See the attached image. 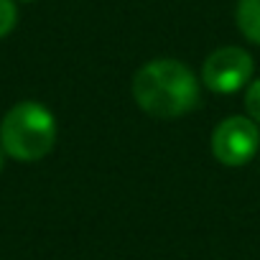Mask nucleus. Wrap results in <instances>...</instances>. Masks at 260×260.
Instances as JSON below:
<instances>
[{
	"label": "nucleus",
	"instance_id": "nucleus-1",
	"mask_svg": "<svg viewBox=\"0 0 260 260\" xmlns=\"http://www.w3.org/2000/svg\"><path fill=\"white\" fill-rule=\"evenodd\" d=\"M133 100L151 117L174 120L199 105V82L184 61L156 59L136 72Z\"/></svg>",
	"mask_w": 260,
	"mask_h": 260
},
{
	"label": "nucleus",
	"instance_id": "nucleus-2",
	"mask_svg": "<svg viewBox=\"0 0 260 260\" xmlns=\"http://www.w3.org/2000/svg\"><path fill=\"white\" fill-rule=\"evenodd\" d=\"M56 143V120L39 102H18L0 122V146L6 156L31 164L51 153Z\"/></svg>",
	"mask_w": 260,
	"mask_h": 260
},
{
	"label": "nucleus",
	"instance_id": "nucleus-3",
	"mask_svg": "<svg viewBox=\"0 0 260 260\" xmlns=\"http://www.w3.org/2000/svg\"><path fill=\"white\" fill-rule=\"evenodd\" d=\"M260 148L257 125L250 117L232 115L222 120L212 133V153L224 166H245Z\"/></svg>",
	"mask_w": 260,
	"mask_h": 260
},
{
	"label": "nucleus",
	"instance_id": "nucleus-4",
	"mask_svg": "<svg viewBox=\"0 0 260 260\" xmlns=\"http://www.w3.org/2000/svg\"><path fill=\"white\" fill-rule=\"evenodd\" d=\"M252 56L240 46H222L212 51L202 67V82L217 94H232L242 89L252 77Z\"/></svg>",
	"mask_w": 260,
	"mask_h": 260
},
{
	"label": "nucleus",
	"instance_id": "nucleus-5",
	"mask_svg": "<svg viewBox=\"0 0 260 260\" xmlns=\"http://www.w3.org/2000/svg\"><path fill=\"white\" fill-rule=\"evenodd\" d=\"M237 28L252 44H260V0H240L237 3Z\"/></svg>",
	"mask_w": 260,
	"mask_h": 260
},
{
	"label": "nucleus",
	"instance_id": "nucleus-6",
	"mask_svg": "<svg viewBox=\"0 0 260 260\" xmlns=\"http://www.w3.org/2000/svg\"><path fill=\"white\" fill-rule=\"evenodd\" d=\"M16 21H18V11L13 6V0H0V39L13 31Z\"/></svg>",
	"mask_w": 260,
	"mask_h": 260
},
{
	"label": "nucleus",
	"instance_id": "nucleus-7",
	"mask_svg": "<svg viewBox=\"0 0 260 260\" xmlns=\"http://www.w3.org/2000/svg\"><path fill=\"white\" fill-rule=\"evenodd\" d=\"M245 110L252 122H260V79H255L245 92Z\"/></svg>",
	"mask_w": 260,
	"mask_h": 260
},
{
	"label": "nucleus",
	"instance_id": "nucleus-8",
	"mask_svg": "<svg viewBox=\"0 0 260 260\" xmlns=\"http://www.w3.org/2000/svg\"><path fill=\"white\" fill-rule=\"evenodd\" d=\"M3 164H6V151H3V146H0V171H3Z\"/></svg>",
	"mask_w": 260,
	"mask_h": 260
},
{
	"label": "nucleus",
	"instance_id": "nucleus-9",
	"mask_svg": "<svg viewBox=\"0 0 260 260\" xmlns=\"http://www.w3.org/2000/svg\"><path fill=\"white\" fill-rule=\"evenodd\" d=\"M23 3H28V0H23Z\"/></svg>",
	"mask_w": 260,
	"mask_h": 260
}]
</instances>
